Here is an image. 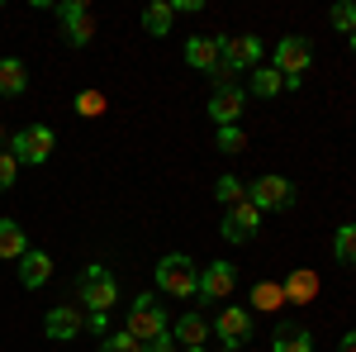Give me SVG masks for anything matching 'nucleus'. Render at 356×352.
Returning a JSON list of instances; mask_svg holds the SVG:
<instances>
[{"instance_id":"obj_1","label":"nucleus","mask_w":356,"mask_h":352,"mask_svg":"<svg viewBox=\"0 0 356 352\" xmlns=\"http://www.w3.org/2000/svg\"><path fill=\"white\" fill-rule=\"evenodd\" d=\"M157 286H162L166 296H200V267H195L191 257H181V252H171L157 262Z\"/></svg>"},{"instance_id":"obj_2","label":"nucleus","mask_w":356,"mask_h":352,"mask_svg":"<svg viewBox=\"0 0 356 352\" xmlns=\"http://www.w3.org/2000/svg\"><path fill=\"white\" fill-rule=\"evenodd\" d=\"M124 333H129V338H138V343L162 338V333H166V309L152 296H138L134 305H129V324H124Z\"/></svg>"},{"instance_id":"obj_3","label":"nucleus","mask_w":356,"mask_h":352,"mask_svg":"<svg viewBox=\"0 0 356 352\" xmlns=\"http://www.w3.org/2000/svg\"><path fill=\"white\" fill-rule=\"evenodd\" d=\"M53 143H57V134L48 129V124H29V129H19V134L10 138V158H15V162L38 167V162L53 158Z\"/></svg>"},{"instance_id":"obj_4","label":"nucleus","mask_w":356,"mask_h":352,"mask_svg":"<svg viewBox=\"0 0 356 352\" xmlns=\"http://www.w3.org/2000/svg\"><path fill=\"white\" fill-rule=\"evenodd\" d=\"M257 229H261V210H257L252 200H243V205H228V210H223L219 234L228 238V243H252V238H257Z\"/></svg>"},{"instance_id":"obj_5","label":"nucleus","mask_w":356,"mask_h":352,"mask_svg":"<svg viewBox=\"0 0 356 352\" xmlns=\"http://www.w3.org/2000/svg\"><path fill=\"white\" fill-rule=\"evenodd\" d=\"M247 200H252L257 210H290V205H295V186H290L285 176H257V181L247 186Z\"/></svg>"},{"instance_id":"obj_6","label":"nucleus","mask_w":356,"mask_h":352,"mask_svg":"<svg viewBox=\"0 0 356 352\" xmlns=\"http://www.w3.org/2000/svg\"><path fill=\"white\" fill-rule=\"evenodd\" d=\"M119 296V286H114V276L105 267H86L81 276V305H90V314H105Z\"/></svg>"},{"instance_id":"obj_7","label":"nucleus","mask_w":356,"mask_h":352,"mask_svg":"<svg viewBox=\"0 0 356 352\" xmlns=\"http://www.w3.org/2000/svg\"><path fill=\"white\" fill-rule=\"evenodd\" d=\"M57 24H62V33H67V43H90V5L86 0H67V5H57Z\"/></svg>"},{"instance_id":"obj_8","label":"nucleus","mask_w":356,"mask_h":352,"mask_svg":"<svg viewBox=\"0 0 356 352\" xmlns=\"http://www.w3.org/2000/svg\"><path fill=\"white\" fill-rule=\"evenodd\" d=\"M309 62H314L309 38H280V43H275V72H280V77H304Z\"/></svg>"},{"instance_id":"obj_9","label":"nucleus","mask_w":356,"mask_h":352,"mask_svg":"<svg viewBox=\"0 0 356 352\" xmlns=\"http://www.w3.org/2000/svg\"><path fill=\"white\" fill-rule=\"evenodd\" d=\"M223 67H228V72H247V67H261V38H252V33L223 38Z\"/></svg>"},{"instance_id":"obj_10","label":"nucleus","mask_w":356,"mask_h":352,"mask_svg":"<svg viewBox=\"0 0 356 352\" xmlns=\"http://www.w3.org/2000/svg\"><path fill=\"white\" fill-rule=\"evenodd\" d=\"M233 286H238L233 262H209V267H200V296L204 300H228Z\"/></svg>"},{"instance_id":"obj_11","label":"nucleus","mask_w":356,"mask_h":352,"mask_svg":"<svg viewBox=\"0 0 356 352\" xmlns=\"http://www.w3.org/2000/svg\"><path fill=\"white\" fill-rule=\"evenodd\" d=\"M214 333H219L223 343H233V348H243L247 338H252V314H247L243 305H223V314L214 319Z\"/></svg>"},{"instance_id":"obj_12","label":"nucleus","mask_w":356,"mask_h":352,"mask_svg":"<svg viewBox=\"0 0 356 352\" xmlns=\"http://www.w3.org/2000/svg\"><path fill=\"white\" fill-rule=\"evenodd\" d=\"M186 62H191L195 72H219L223 67V38H191L186 43Z\"/></svg>"},{"instance_id":"obj_13","label":"nucleus","mask_w":356,"mask_h":352,"mask_svg":"<svg viewBox=\"0 0 356 352\" xmlns=\"http://www.w3.org/2000/svg\"><path fill=\"white\" fill-rule=\"evenodd\" d=\"M243 91L238 86H214V95H209V114L219 119V129L223 124H238V114H243Z\"/></svg>"},{"instance_id":"obj_14","label":"nucleus","mask_w":356,"mask_h":352,"mask_svg":"<svg viewBox=\"0 0 356 352\" xmlns=\"http://www.w3.org/2000/svg\"><path fill=\"white\" fill-rule=\"evenodd\" d=\"M271 352H314V338L304 324H280L271 333Z\"/></svg>"},{"instance_id":"obj_15","label":"nucleus","mask_w":356,"mask_h":352,"mask_svg":"<svg viewBox=\"0 0 356 352\" xmlns=\"http://www.w3.org/2000/svg\"><path fill=\"white\" fill-rule=\"evenodd\" d=\"M48 276H53V257H48V252H24V257H19V281H24L29 291H38Z\"/></svg>"},{"instance_id":"obj_16","label":"nucleus","mask_w":356,"mask_h":352,"mask_svg":"<svg viewBox=\"0 0 356 352\" xmlns=\"http://www.w3.org/2000/svg\"><path fill=\"white\" fill-rule=\"evenodd\" d=\"M81 328H86V324L76 319V309H67V305H62V309H53V314L43 319V333H48V338H57V343H67V338H76Z\"/></svg>"},{"instance_id":"obj_17","label":"nucleus","mask_w":356,"mask_h":352,"mask_svg":"<svg viewBox=\"0 0 356 352\" xmlns=\"http://www.w3.org/2000/svg\"><path fill=\"white\" fill-rule=\"evenodd\" d=\"M280 291H285V300H290V305H304V300L318 296V276H314L309 267H300V271H290V281H285Z\"/></svg>"},{"instance_id":"obj_18","label":"nucleus","mask_w":356,"mask_h":352,"mask_svg":"<svg viewBox=\"0 0 356 352\" xmlns=\"http://www.w3.org/2000/svg\"><path fill=\"white\" fill-rule=\"evenodd\" d=\"M176 348H204V338H209V324L200 319V314H186L181 324H176Z\"/></svg>"},{"instance_id":"obj_19","label":"nucleus","mask_w":356,"mask_h":352,"mask_svg":"<svg viewBox=\"0 0 356 352\" xmlns=\"http://www.w3.org/2000/svg\"><path fill=\"white\" fill-rule=\"evenodd\" d=\"M29 86V72L19 57H0V95H19Z\"/></svg>"},{"instance_id":"obj_20","label":"nucleus","mask_w":356,"mask_h":352,"mask_svg":"<svg viewBox=\"0 0 356 352\" xmlns=\"http://www.w3.org/2000/svg\"><path fill=\"white\" fill-rule=\"evenodd\" d=\"M171 20H176V10H171L166 0H152V5L143 10V29H147L152 38H162L166 29H171Z\"/></svg>"},{"instance_id":"obj_21","label":"nucleus","mask_w":356,"mask_h":352,"mask_svg":"<svg viewBox=\"0 0 356 352\" xmlns=\"http://www.w3.org/2000/svg\"><path fill=\"white\" fill-rule=\"evenodd\" d=\"M285 91V77L275 72V67H252V95H261V100H271Z\"/></svg>"},{"instance_id":"obj_22","label":"nucleus","mask_w":356,"mask_h":352,"mask_svg":"<svg viewBox=\"0 0 356 352\" xmlns=\"http://www.w3.org/2000/svg\"><path fill=\"white\" fill-rule=\"evenodd\" d=\"M29 243H24V229L15 219H0V257H24Z\"/></svg>"},{"instance_id":"obj_23","label":"nucleus","mask_w":356,"mask_h":352,"mask_svg":"<svg viewBox=\"0 0 356 352\" xmlns=\"http://www.w3.org/2000/svg\"><path fill=\"white\" fill-rule=\"evenodd\" d=\"M332 252H337V262H342V267H356V224H342V229H337Z\"/></svg>"},{"instance_id":"obj_24","label":"nucleus","mask_w":356,"mask_h":352,"mask_svg":"<svg viewBox=\"0 0 356 352\" xmlns=\"http://www.w3.org/2000/svg\"><path fill=\"white\" fill-rule=\"evenodd\" d=\"M252 305H257V309H280V305H285V291H280L275 281H261V286H252Z\"/></svg>"},{"instance_id":"obj_25","label":"nucleus","mask_w":356,"mask_h":352,"mask_svg":"<svg viewBox=\"0 0 356 352\" xmlns=\"http://www.w3.org/2000/svg\"><path fill=\"white\" fill-rule=\"evenodd\" d=\"M214 195H219V200H223V210H228V205H243V200H247V186L238 181V176H219Z\"/></svg>"},{"instance_id":"obj_26","label":"nucleus","mask_w":356,"mask_h":352,"mask_svg":"<svg viewBox=\"0 0 356 352\" xmlns=\"http://www.w3.org/2000/svg\"><path fill=\"white\" fill-rule=\"evenodd\" d=\"M243 148H247V134L238 129V124H223V129H219V153H228V158H238Z\"/></svg>"},{"instance_id":"obj_27","label":"nucleus","mask_w":356,"mask_h":352,"mask_svg":"<svg viewBox=\"0 0 356 352\" xmlns=\"http://www.w3.org/2000/svg\"><path fill=\"white\" fill-rule=\"evenodd\" d=\"M332 29H337V33H356V5L352 0H342V5H332Z\"/></svg>"},{"instance_id":"obj_28","label":"nucleus","mask_w":356,"mask_h":352,"mask_svg":"<svg viewBox=\"0 0 356 352\" xmlns=\"http://www.w3.org/2000/svg\"><path fill=\"white\" fill-rule=\"evenodd\" d=\"M100 352H143V343H138V338H129V333H105Z\"/></svg>"},{"instance_id":"obj_29","label":"nucleus","mask_w":356,"mask_h":352,"mask_svg":"<svg viewBox=\"0 0 356 352\" xmlns=\"http://www.w3.org/2000/svg\"><path fill=\"white\" fill-rule=\"evenodd\" d=\"M100 109H105V95H100V91H81V95H76V114H86V119H95Z\"/></svg>"},{"instance_id":"obj_30","label":"nucleus","mask_w":356,"mask_h":352,"mask_svg":"<svg viewBox=\"0 0 356 352\" xmlns=\"http://www.w3.org/2000/svg\"><path fill=\"white\" fill-rule=\"evenodd\" d=\"M15 171H19V162H15L10 153H0V190H10V186H15Z\"/></svg>"},{"instance_id":"obj_31","label":"nucleus","mask_w":356,"mask_h":352,"mask_svg":"<svg viewBox=\"0 0 356 352\" xmlns=\"http://www.w3.org/2000/svg\"><path fill=\"white\" fill-rule=\"evenodd\" d=\"M143 352H181V348H176V338H171V333H162V338L143 343Z\"/></svg>"},{"instance_id":"obj_32","label":"nucleus","mask_w":356,"mask_h":352,"mask_svg":"<svg viewBox=\"0 0 356 352\" xmlns=\"http://www.w3.org/2000/svg\"><path fill=\"white\" fill-rule=\"evenodd\" d=\"M337 352H356V328L347 333V338H342V343H337Z\"/></svg>"},{"instance_id":"obj_33","label":"nucleus","mask_w":356,"mask_h":352,"mask_svg":"<svg viewBox=\"0 0 356 352\" xmlns=\"http://www.w3.org/2000/svg\"><path fill=\"white\" fill-rule=\"evenodd\" d=\"M181 352H204V348H181Z\"/></svg>"},{"instance_id":"obj_34","label":"nucleus","mask_w":356,"mask_h":352,"mask_svg":"<svg viewBox=\"0 0 356 352\" xmlns=\"http://www.w3.org/2000/svg\"><path fill=\"white\" fill-rule=\"evenodd\" d=\"M352 53H356V33H352Z\"/></svg>"},{"instance_id":"obj_35","label":"nucleus","mask_w":356,"mask_h":352,"mask_svg":"<svg viewBox=\"0 0 356 352\" xmlns=\"http://www.w3.org/2000/svg\"><path fill=\"white\" fill-rule=\"evenodd\" d=\"M0 143H5V129H0Z\"/></svg>"}]
</instances>
